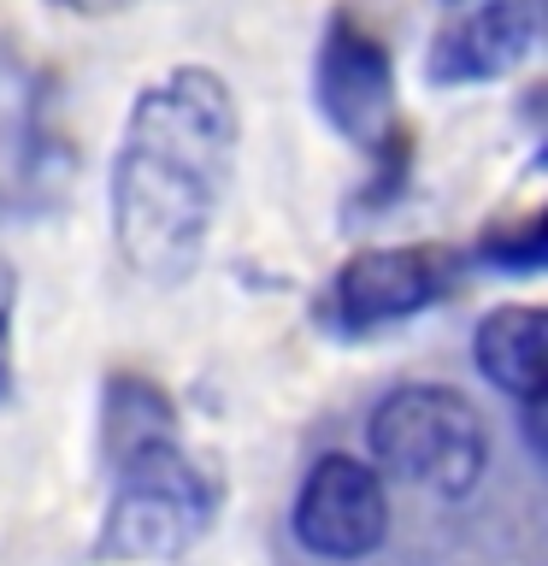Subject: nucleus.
Instances as JSON below:
<instances>
[{
	"mask_svg": "<svg viewBox=\"0 0 548 566\" xmlns=\"http://www.w3.org/2000/svg\"><path fill=\"white\" fill-rule=\"evenodd\" d=\"M48 7H60V12H83V18H106V12L136 7V0H48Z\"/></svg>",
	"mask_w": 548,
	"mask_h": 566,
	"instance_id": "nucleus-11",
	"label": "nucleus"
},
{
	"mask_svg": "<svg viewBox=\"0 0 548 566\" xmlns=\"http://www.w3.org/2000/svg\"><path fill=\"white\" fill-rule=\"evenodd\" d=\"M12 313H18V272L0 254V401L12 396Z\"/></svg>",
	"mask_w": 548,
	"mask_h": 566,
	"instance_id": "nucleus-10",
	"label": "nucleus"
},
{
	"mask_svg": "<svg viewBox=\"0 0 548 566\" xmlns=\"http://www.w3.org/2000/svg\"><path fill=\"white\" fill-rule=\"evenodd\" d=\"M431 7H449V12H466V7H477V0H431Z\"/></svg>",
	"mask_w": 548,
	"mask_h": 566,
	"instance_id": "nucleus-12",
	"label": "nucleus"
},
{
	"mask_svg": "<svg viewBox=\"0 0 548 566\" xmlns=\"http://www.w3.org/2000/svg\"><path fill=\"white\" fill-rule=\"evenodd\" d=\"M113 467V507L101 525L106 560H171L207 537L224 490L189 460L183 437H148L136 449L106 454Z\"/></svg>",
	"mask_w": 548,
	"mask_h": 566,
	"instance_id": "nucleus-2",
	"label": "nucleus"
},
{
	"mask_svg": "<svg viewBox=\"0 0 548 566\" xmlns=\"http://www.w3.org/2000/svg\"><path fill=\"white\" fill-rule=\"evenodd\" d=\"M477 260L495 265V272H542V260H548V224L542 219H530L525 230H495V237L477 248Z\"/></svg>",
	"mask_w": 548,
	"mask_h": 566,
	"instance_id": "nucleus-9",
	"label": "nucleus"
},
{
	"mask_svg": "<svg viewBox=\"0 0 548 566\" xmlns=\"http://www.w3.org/2000/svg\"><path fill=\"white\" fill-rule=\"evenodd\" d=\"M472 360L502 396L537 407L548 396V313L542 307H495L472 336Z\"/></svg>",
	"mask_w": 548,
	"mask_h": 566,
	"instance_id": "nucleus-8",
	"label": "nucleus"
},
{
	"mask_svg": "<svg viewBox=\"0 0 548 566\" xmlns=\"http://www.w3.org/2000/svg\"><path fill=\"white\" fill-rule=\"evenodd\" d=\"M313 101L336 136H348L354 148L371 154L378 189L396 195V184L407 177L396 65H389V48L366 24H354L348 12H336L325 24V42H318V60H313Z\"/></svg>",
	"mask_w": 548,
	"mask_h": 566,
	"instance_id": "nucleus-4",
	"label": "nucleus"
},
{
	"mask_svg": "<svg viewBox=\"0 0 548 566\" xmlns=\"http://www.w3.org/2000/svg\"><path fill=\"white\" fill-rule=\"evenodd\" d=\"M530 48H537V12H530V0H477V7H466L431 42L424 77L436 88L489 83V77H507L513 65H525Z\"/></svg>",
	"mask_w": 548,
	"mask_h": 566,
	"instance_id": "nucleus-7",
	"label": "nucleus"
},
{
	"mask_svg": "<svg viewBox=\"0 0 548 566\" xmlns=\"http://www.w3.org/2000/svg\"><path fill=\"white\" fill-rule=\"evenodd\" d=\"M460 277H466V260L442 242L366 248V254H354L342 272L330 277L325 325H336L342 336L401 325V318H419V313L442 307V301L460 290Z\"/></svg>",
	"mask_w": 548,
	"mask_h": 566,
	"instance_id": "nucleus-5",
	"label": "nucleus"
},
{
	"mask_svg": "<svg viewBox=\"0 0 548 566\" xmlns=\"http://www.w3.org/2000/svg\"><path fill=\"white\" fill-rule=\"evenodd\" d=\"M396 507H389L383 472L360 454H318L295 490L289 537L307 560L325 566H360L389 543Z\"/></svg>",
	"mask_w": 548,
	"mask_h": 566,
	"instance_id": "nucleus-6",
	"label": "nucleus"
},
{
	"mask_svg": "<svg viewBox=\"0 0 548 566\" xmlns=\"http://www.w3.org/2000/svg\"><path fill=\"white\" fill-rule=\"evenodd\" d=\"M371 460L442 502H466L489 472V424L449 384H401L366 413Z\"/></svg>",
	"mask_w": 548,
	"mask_h": 566,
	"instance_id": "nucleus-3",
	"label": "nucleus"
},
{
	"mask_svg": "<svg viewBox=\"0 0 548 566\" xmlns=\"http://www.w3.org/2000/svg\"><path fill=\"white\" fill-rule=\"evenodd\" d=\"M236 101L219 71L177 65L148 83L113 154V242L141 283L177 290L207 254L236 171Z\"/></svg>",
	"mask_w": 548,
	"mask_h": 566,
	"instance_id": "nucleus-1",
	"label": "nucleus"
}]
</instances>
